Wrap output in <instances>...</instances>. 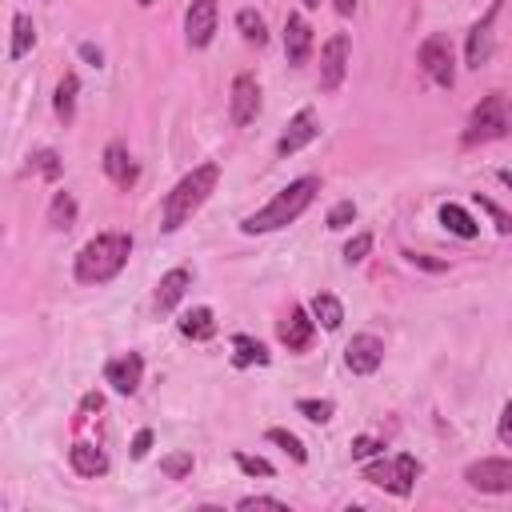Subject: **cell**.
Instances as JSON below:
<instances>
[{
    "mask_svg": "<svg viewBox=\"0 0 512 512\" xmlns=\"http://www.w3.org/2000/svg\"><path fill=\"white\" fill-rule=\"evenodd\" d=\"M216 184H220V164H216V160H204V164H196L192 172H184V176L164 192V204H160V232H164V236L180 232V228L208 204V196L216 192Z\"/></svg>",
    "mask_w": 512,
    "mask_h": 512,
    "instance_id": "1",
    "label": "cell"
},
{
    "mask_svg": "<svg viewBox=\"0 0 512 512\" xmlns=\"http://www.w3.org/2000/svg\"><path fill=\"white\" fill-rule=\"evenodd\" d=\"M316 192H320V176H312V172H308V176H296V180L284 184L264 208L248 212V216L240 220V232H244V236H264V232H280V228L296 224V220L312 208Z\"/></svg>",
    "mask_w": 512,
    "mask_h": 512,
    "instance_id": "2",
    "label": "cell"
},
{
    "mask_svg": "<svg viewBox=\"0 0 512 512\" xmlns=\"http://www.w3.org/2000/svg\"><path fill=\"white\" fill-rule=\"evenodd\" d=\"M128 256H132V232H96L72 260V276L76 284L84 288H100L108 280H116L124 268H128Z\"/></svg>",
    "mask_w": 512,
    "mask_h": 512,
    "instance_id": "3",
    "label": "cell"
},
{
    "mask_svg": "<svg viewBox=\"0 0 512 512\" xmlns=\"http://www.w3.org/2000/svg\"><path fill=\"white\" fill-rule=\"evenodd\" d=\"M504 136H512V96L508 92H488L468 112L460 144L472 148V144H492V140H504Z\"/></svg>",
    "mask_w": 512,
    "mask_h": 512,
    "instance_id": "4",
    "label": "cell"
},
{
    "mask_svg": "<svg viewBox=\"0 0 512 512\" xmlns=\"http://www.w3.org/2000/svg\"><path fill=\"white\" fill-rule=\"evenodd\" d=\"M416 476H420V460L412 452H400L392 460H376V456L364 460V480L384 488V492H392V496H412Z\"/></svg>",
    "mask_w": 512,
    "mask_h": 512,
    "instance_id": "5",
    "label": "cell"
},
{
    "mask_svg": "<svg viewBox=\"0 0 512 512\" xmlns=\"http://www.w3.org/2000/svg\"><path fill=\"white\" fill-rule=\"evenodd\" d=\"M416 64L424 68V76H428L436 88H452V84H456V52H452V40H448L444 32H432V36L420 40Z\"/></svg>",
    "mask_w": 512,
    "mask_h": 512,
    "instance_id": "6",
    "label": "cell"
},
{
    "mask_svg": "<svg viewBox=\"0 0 512 512\" xmlns=\"http://www.w3.org/2000/svg\"><path fill=\"white\" fill-rule=\"evenodd\" d=\"M500 12H504V0H492L488 12L468 28V40H464V64L476 68V72L492 60V48H496V20H500Z\"/></svg>",
    "mask_w": 512,
    "mask_h": 512,
    "instance_id": "7",
    "label": "cell"
},
{
    "mask_svg": "<svg viewBox=\"0 0 512 512\" xmlns=\"http://www.w3.org/2000/svg\"><path fill=\"white\" fill-rule=\"evenodd\" d=\"M464 480H468V488H476V492L504 496V492H512V460H504V456L472 460V464L464 468Z\"/></svg>",
    "mask_w": 512,
    "mask_h": 512,
    "instance_id": "8",
    "label": "cell"
},
{
    "mask_svg": "<svg viewBox=\"0 0 512 512\" xmlns=\"http://www.w3.org/2000/svg\"><path fill=\"white\" fill-rule=\"evenodd\" d=\"M348 52H352L348 32H336V36L324 40V48H320V80H316L320 92H336L344 84V76H348Z\"/></svg>",
    "mask_w": 512,
    "mask_h": 512,
    "instance_id": "9",
    "label": "cell"
},
{
    "mask_svg": "<svg viewBox=\"0 0 512 512\" xmlns=\"http://www.w3.org/2000/svg\"><path fill=\"white\" fill-rule=\"evenodd\" d=\"M260 116V84L252 72H236L232 88H228V120L236 128H248Z\"/></svg>",
    "mask_w": 512,
    "mask_h": 512,
    "instance_id": "10",
    "label": "cell"
},
{
    "mask_svg": "<svg viewBox=\"0 0 512 512\" xmlns=\"http://www.w3.org/2000/svg\"><path fill=\"white\" fill-rule=\"evenodd\" d=\"M216 24H220V4L216 0H192L188 12H184V40L188 48H208L212 36H216Z\"/></svg>",
    "mask_w": 512,
    "mask_h": 512,
    "instance_id": "11",
    "label": "cell"
},
{
    "mask_svg": "<svg viewBox=\"0 0 512 512\" xmlns=\"http://www.w3.org/2000/svg\"><path fill=\"white\" fill-rule=\"evenodd\" d=\"M276 336H280V344H284L288 352H308L312 340H316V316H312V308L292 304L288 316L276 324Z\"/></svg>",
    "mask_w": 512,
    "mask_h": 512,
    "instance_id": "12",
    "label": "cell"
},
{
    "mask_svg": "<svg viewBox=\"0 0 512 512\" xmlns=\"http://www.w3.org/2000/svg\"><path fill=\"white\" fill-rule=\"evenodd\" d=\"M344 364H348L352 376H372L384 364V340L376 332H356L344 344Z\"/></svg>",
    "mask_w": 512,
    "mask_h": 512,
    "instance_id": "13",
    "label": "cell"
},
{
    "mask_svg": "<svg viewBox=\"0 0 512 512\" xmlns=\"http://www.w3.org/2000/svg\"><path fill=\"white\" fill-rule=\"evenodd\" d=\"M104 384H112V392L120 396H136L144 384V356L140 352H120L104 364Z\"/></svg>",
    "mask_w": 512,
    "mask_h": 512,
    "instance_id": "14",
    "label": "cell"
},
{
    "mask_svg": "<svg viewBox=\"0 0 512 512\" xmlns=\"http://www.w3.org/2000/svg\"><path fill=\"white\" fill-rule=\"evenodd\" d=\"M316 136H320V120H316V112H312V108H300V112L288 120V128L280 132V140H276V156H296V152L308 148Z\"/></svg>",
    "mask_w": 512,
    "mask_h": 512,
    "instance_id": "15",
    "label": "cell"
},
{
    "mask_svg": "<svg viewBox=\"0 0 512 512\" xmlns=\"http://www.w3.org/2000/svg\"><path fill=\"white\" fill-rule=\"evenodd\" d=\"M308 56H312V24L300 12H288L284 16V60L292 68H304Z\"/></svg>",
    "mask_w": 512,
    "mask_h": 512,
    "instance_id": "16",
    "label": "cell"
},
{
    "mask_svg": "<svg viewBox=\"0 0 512 512\" xmlns=\"http://www.w3.org/2000/svg\"><path fill=\"white\" fill-rule=\"evenodd\" d=\"M192 288V268L188 264H176V268H168L160 280H156V292H152V308L164 316V312H172L180 300H184V292Z\"/></svg>",
    "mask_w": 512,
    "mask_h": 512,
    "instance_id": "17",
    "label": "cell"
},
{
    "mask_svg": "<svg viewBox=\"0 0 512 512\" xmlns=\"http://www.w3.org/2000/svg\"><path fill=\"white\" fill-rule=\"evenodd\" d=\"M100 168H104V176L116 184V188H132L136 180H140V168H136V160L128 156V148L120 144V140H112L108 148H104V156H100Z\"/></svg>",
    "mask_w": 512,
    "mask_h": 512,
    "instance_id": "18",
    "label": "cell"
},
{
    "mask_svg": "<svg viewBox=\"0 0 512 512\" xmlns=\"http://www.w3.org/2000/svg\"><path fill=\"white\" fill-rule=\"evenodd\" d=\"M68 464H72V472L76 476H84V480H96V476H108V452L104 448H96V444H84V440H76L72 448H68Z\"/></svg>",
    "mask_w": 512,
    "mask_h": 512,
    "instance_id": "19",
    "label": "cell"
},
{
    "mask_svg": "<svg viewBox=\"0 0 512 512\" xmlns=\"http://www.w3.org/2000/svg\"><path fill=\"white\" fill-rule=\"evenodd\" d=\"M176 328H180V336H184V340H196V344H204V340H212V336L220 332V324H216V312H212L208 304H196V308H188V312L176 320Z\"/></svg>",
    "mask_w": 512,
    "mask_h": 512,
    "instance_id": "20",
    "label": "cell"
},
{
    "mask_svg": "<svg viewBox=\"0 0 512 512\" xmlns=\"http://www.w3.org/2000/svg\"><path fill=\"white\" fill-rule=\"evenodd\" d=\"M268 360H272V352H268L264 340H256L248 332H236L232 336V364L236 368H264Z\"/></svg>",
    "mask_w": 512,
    "mask_h": 512,
    "instance_id": "21",
    "label": "cell"
},
{
    "mask_svg": "<svg viewBox=\"0 0 512 512\" xmlns=\"http://www.w3.org/2000/svg\"><path fill=\"white\" fill-rule=\"evenodd\" d=\"M76 96H80V80H76V72H64L56 92H52V112H56V120L64 128L76 120Z\"/></svg>",
    "mask_w": 512,
    "mask_h": 512,
    "instance_id": "22",
    "label": "cell"
},
{
    "mask_svg": "<svg viewBox=\"0 0 512 512\" xmlns=\"http://www.w3.org/2000/svg\"><path fill=\"white\" fill-rule=\"evenodd\" d=\"M36 48V24L28 12H16L12 16V44H8V60H24L28 52Z\"/></svg>",
    "mask_w": 512,
    "mask_h": 512,
    "instance_id": "23",
    "label": "cell"
},
{
    "mask_svg": "<svg viewBox=\"0 0 512 512\" xmlns=\"http://www.w3.org/2000/svg\"><path fill=\"white\" fill-rule=\"evenodd\" d=\"M440 224H444L452 236H460V240H476V236H480V224H476L472 212L460 208V204H440Z\"/></svg>",
    "mask_w": 512,
    "mask_h": 512,
    "instance_id": "24",
    "label": "cell"
},
{
    "mask_svg": "<svg viewBox=\"0 0 512 512\" xmlns=\"http://www.w3.org/2000/svg\"><path fill=\"white\" fill-rule=\"evenodd\" d=\"M308 308H312V316H316V324H320L324 332H336V328L344 324V304H340L332 292H316V296L308 300Z\"/></svg>",
    "mask_w": 512,
    "mask_h": 512,
    "instance_id": "25",
    "label": "cell"
},
{
    "mask_svg": "<svg viewBox=\"0 0 512 512\" xmlns=\"http://www.w3.org/2000/svg\"><path fill=\"white\" fill-rule=\"evenodd\" d=\"M76 216H80L76 196H72V192H56L52 204H48V224H52L56 232H68V228L76 224Z\"/></svg>",
    "mask_w": 512,
    "mask_h": 512,
    "instance_id": "26",
    "label": "cell"
},
{
    "mask_svg": "<svg viewBox=\"0 0 512 512\" xmlns=\"http://www.w3.org/2000/svg\"><path fill=\"white\" fill-rule=\"evenodd\" d=\"M236 28H240V36H244L248 44H256V48L268 44V24H264V16H260L256 8H240V12H236Z\"/></svg>",
    "mask_w": 512,
    "mask_h": 512,
    "instance_id": "27",
    "label": "cell"
},
{
    "mask_svg": "<svg viewBox=\"0 0 512 512\" xmlns=\"http://www.w3.org/2000/svg\"><path fill=\"white\" fill-rule=\"evenodd\" d=\"M264 436H268V444L284 448V452H288L296 464H308V448L300 444V436H296V432H288V428H268Z\"/></svg>",
    "mask_w": 512,
    "mask_h": 512,
    "instance_id": "28",
    "label": "cell"
},
{
    "mask_svg": "<svg viewBox=\"0 0 512 512\" xmlns=\"http://www.w3.org/2000/svg\"><path fill=\"white\" fill-rule=\"evenodd\" d=\"M192 452H168V456H160V472L168 476V480H184V476H192Z\"/></svg>",
    "mask_w": 512,
    "mask_h": 512,
    "instance_id": "29",
    "label": "cell"
},
{
    "mask_svg": "<svg viewBox=\"0 0 512 512\" xmlns=\"http://www.w3.org/2000/svg\"><path fill=\"white\" fill-rule=\"evenodd\" d=\"M28 160H32V168H36L44 180H60V172H64V164H60V156H56L52 148H36Z\"/></svg>",
    "mask_w": 512,
    "mask_h": 512,
    "instance_id": "30",
    "label": "cell"
},
{
    "mask_svg": "<svg viewBox=\"0 0 512 512\" xmlns=\"http://www.w3.org/2000/svg\"><path fill=\"white\" fill-rule=\"evenodd\" d=\"M296 412L304 420H312V424H328L336 408H332V400H296Z\"/></svg>",
    "mask_w": 512,
    "mask_h": 512,
    "instance_id": "31",
    "label": "cell"
},
{
    "mask_svg": "<svg viewBox=\"0 0 512 512\" xmlns=\"http://www.w3.org/2000/svg\"><path fill=\"white\" fill-rule=\"evenodd\" d=\"M356 220V204L352 200H336L332 208H328V216H324V224L332 228V232H340V228H348Z\"/></svg>",
    "mask_w": 512,
    "mask_h": 512,
    "instance_id": "32",
    "label": "cell"
},
{
    "mask_svg": "<svg viewBox=\"0 0 512 512\" xmlns=\"http://www.w3.org/2000/svg\"><path fill=\"white\" fill-rule=\"evenodd\" d=\"M348 448H352V460H360V464L372 460V456H384V440L380 436H352Z\"/></svg>",
    "mask_w": 512,
    "mask_h": 512,
    "instance_id": "33",
    "label": "cell"
},
{
    "mask_svg": "<svg viewBox=\"0 0 512 512\" xmlns=\"http://www.w3.org/2000/svg\"><path fill=\"white\" fill-rule=\"evenodd\" d=\"M476 204H480V212H488V216H492V224H496V232H500V236H512V216H508L496 200H488V196H480V192H476Z\"/></svg>",
    "mask_w": 512,
    "mask_h": 512,
    "instance_id": "34",
    "label": "cell"
},
{
    "mask_svg": "<svg viewBox=\"0 0 512 512\" xmlns=\"http://www.w3.org/2000/svg\"><path fill=\"white\" fill-rule=\"evenodd\" d=\"M232 460H236V468H240L244 476H264V480H268V476L276 472V468H272L264 456H248V452H236Z\"/></svg>",
    "mask_w": 512,
    "mask_h": 512,
    "instance_id": "35",
    "label": "cell"
},
{
    "mask_svg": "<svg viewBox=\"0 0 512 512\" xmlns=\"http://www.w3.org/2000/svg\"><path fill=\"white\" fill-rule=\"evenodd\" d=\"M368 252H372V236H368V232H356V236L344 244V264H360Z\"/></svg>",
    "mask_w": 512,
    "mask_h": 512,
    "instance_id": "36",
    "label": "cell"
},
{
    "mask_svg": "<svg viewBox=\"0 0 512 512\" xmlns=\"http://www.w3.org/2000/svg\"><path fill=\"white\" fill-rule=\"evenodd\" d=\"M236 508H240V512H252V508H280V512H284L288 504H284L280 496H244Z\"/></svg>",
    "mask_w": 512,
    "mask_h": 512,
    "instance_id": "37",
    "label": "cell"
},
{
    "mask_svg": "<svg viewBox=\"0 0 512 512\" xmlns=\"http://www.w3.org/2000/svg\"><path fill=\"white\" fill-rule=\"evenodd\" d=\"M148 448H152V428H140V432L132 436V448H128V452H132V460H144Z\"/></svg>",
    "mask_w": 512,
    "mask_h": 512,
    "instance_id": "38",
    "label": "cell"
},
{
    "mask_svg": "<svg viewBox=\"0 0 512 512\" xmlns=\"http://www.w3.org/2000/svg\"><path fill=\"white\" fill-rule=\"evenodd\" d=\"M496 436H500V444L512 448V400L504 404V412H500V420H496Z\"/></svg>",
    "mask_w": 512,
    "mask_h": 512,
    "instance_id": "39",
    "label": "cell"
},
{
    "mask_svg": "<svg viewBox=\"0 0 512 512\" xmlns=\"http://www.w3.org/2000/svg\"><path fill=\"white\" fill-rule=\"evenodd\" d=\"M80 56H84V64H92V68H104V52H100L92 40H84V44H80Z\"/></svg>",
    "mask_w": 512,
    "mask_h": 512,
    "instance_id": "40",
    "label": "cell"
},
{
    "mask_svg": "<svg viewBox=\"0 0 512 512\" xmlns=\"http://www.w3.org/2000/svg\"><path fill=\"white\" fill-rule=\"evenodd\" d=\"M408 260L420 264V268H428V272H444V268H448L444 260H428V256H420V252H408Z\"/></svg>",
    "mask_w": 512,
    "mask_h": 512,
    "instance_id": "41",
    "label": "cell"
},
{
    "mask_svg": "<svg viewBox=\"0 0 512 512\" xmlns=\"http://www.w3.org/2000/svg\"><path fill=\"white\" fill-rule=\"evenodd\" d=\"M104 408V396L100 392H88L84 400H80V416H88V412H100Z\"/></svg>",
    "mask_w": 512,
    "mask_h": 512,
    "instance_id": "42",
    "label": "cell"
},
{
    "mask_svg": "<svg viewBox=\"0 0 512 512\" xmlns=\"http://www.w3.org/2000/svg\"><path fill=\"white\" fill-rule=\"evenodd\" d=\"M332 8H336L340 16H352V12H356V0H332Z\"/></svg>",
    "mask_w": 512,
    "mask_h": 512,
    "instance_id": "43",
    "label": "cell"
},
{
    "mask_svg": "<svg viewBox=\"0 0 512 512\" xmlns=\"http://www.w3.org/2000/svg\"><path fill=\"white\" fill-rule=\"evenodd\" d=\"M496 180H500L504 188H512V168H500V172H496Z\"/></svg>",
    "mask_w": 512,
    "mask_h": 512,
    "instance_id": "44",
    "label": "cell"
},
{
    "mask_svg": "<svg viewBox=\"0 0 512 512\" xmlns=\"http://www.w3.org/2000/svg\"><path fill=\"white\" fill-rule=\"evenodd\" d=\"M300 4H304V8H320V0H300Z\"/></svg>",
    "mask_w": 512,
    "mask_h": 512,
    "instance_id": "45",
    "label": "cell"
},
{
    "mask_svg": "<svg viewBox=\"0 0 512 512\" xmlns=\"http://www.w3.org/2000/svg\"><path fill=\"white\" fill-rule=\"evenodd\" d=\"M136 4H140V8H152V4H156V0H136Z\"/></svg>",
    "mask_w": 512,
    "mask_h": 512,
    "instance_id": "46",
    "label": "cell"
}]
</instances>
